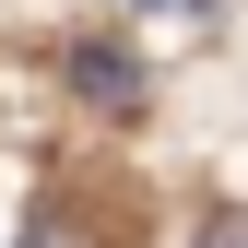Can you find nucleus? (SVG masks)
Here are the masks:
<instances>
[{
  "label": "nucleus",
  "instance_id": "f257e3e1",
  "mask_svg": "<svg viewBox=\"0 0 248 248\" xmlns=\"http://www.w3.org/2000/svg\"><path fill=\"white\" fill-rule=\"evenodd\" d=\"M71 95H83V107H142V59L107 47V36H83V47H71Z\"/></svg>",
  "mask_w": 248,
  "mask_h": 248
},
{
  "label": "nucleus",
  "instance_id": "f03ea898",
  "mask_svg": "<svg viewBox=\"0 0 248 248\" xmlns=\"http://www.w3.org/2000/svg\"><path fill=\"white\" fill-rule=\"evenodd\" d=\"M12 248H95V236H83V225H71V213H36V225H24Z\"/></svg>",
  "mask_w": 248,
  "mask_h": 248
},
{
  "label": "nucleus",
  "instance_id": "7ed1b4c3",
  "mask_svg": "<svg viewBox=\"0 0 248 248\" xmlns=\"http://www.w3.org/2000/svg\"><path fill=\"white\" fill-rule=\"evenodd\" d=\"M201 248H248V225H236V213H225V225H213V236H201Z\"/></svg>",
  "mask_w": 248,
  "mask_h": 248
}]
</instances>
